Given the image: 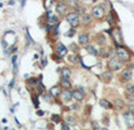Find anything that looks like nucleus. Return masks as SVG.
Segmentation results:
<instances>
[{
  "instance_id": "1",
  "label": "nucleus",
  "mask_w": 134,
  "mask_h": 130,
  "mask_svg": "<svg viewBox=\"0 0 134 130\" xmlns=\"http://www.w3.org/2000/svg\"><path fill=\"white\" fill-rule=\"evenodd\" d=\"M65 20L69 25L71 26L72 28H77L80 23V18H79V14L77 12H70L65 15Z\"/></svg>"
},
{
  "instance_id": "2",
  "label": "nucleus",
  "mask_w": 134,
  "mask_h": 130,
  "mask_svg": "<svg viewBox=\"0 0 134 130\" xmlns=\"http://www.w3.org/2000/svg\"><path fill=\"white\" fill-rule=\"evenodd\" d=\"M117 56L121 62H128L131 59V53L127 49H125L124 46H117Z\"/></svg>"
},
{
  "instance_id": "3",
  "label": "nucleus",
  "mask_w": 134,
  "mask_h": 130,
  "mask_svg": "<svg viewBox=\"0 0 134 130\" xmlns=\"http://www.w3.org/2000/svg\"><path fill=\"white\" fill-rule=\"evenodd\" d=\"M69 6L66 5V2L64 1H58L56 2V12L59 16H65L68 14Z\"/></svg>"
},
{
  "instance_id": "4",
  "label": "nucleus",
  "mask_w": 134,
  "mask_h": 130,
  "mask_svg": "<svg viewBox=\"0 0 134 130\" xmlns=\"http://www.w3.org/2000/svg\"><path fill=\"white\" fill-rule=\"evenodd\" d=\"M107 67L110 71H118V70L121 69V60L119 58H112V59L108 60Z\"/></svg>"
},
{
  "instance_id": "5",
  "label": "nucleus",
  "mask_w": 134,
  "mask_h": 130,
  "mask_svg": "<svg viewBox=\"0 0 134 130\" xmlns=\"http://www.w3.org/2000/svg\"><path fill=\"white\" fill-rule=\"evenodd\" d=\"M91 14L96 19H103L104 15H105V9H104L103 6H94L91 9Z\"/></svg>"
},
{
  "instance_id": "6",
  "label": "nucleus",
  "mask_w": 134,
  "mask_h": 130,
  "mask_svg": "<svg viewBox=\"0 0 134 130\" xmlns=\"http://www.w3.org/2000/svg\"><path fill=\"white\" fill-rule=\"evenodd\" d=\"M124 120L128 128L134 127V113L133 111H126V113H124Z\"/></svg>"
},
{
  "instance_id": "7",
  "label": "nucleus",
  "mask_w": 134,
  "mask_h": 130,
  "mask_svg": "<svg viewBox=\"0 0 134 130\" xmlns=\"http://www.w3.org/2000/svg\"><path fill=\"white\" fill-rule=\"evenodd\" d=\"M55 50H56V52L58 53V55H61L62 57H64V56L68 53V48H66L63 43H61V42H57L56 43V45H55Z\"/></svg>"
},
{
  "instance_id": "8",
  "label": "nucleus",
  "mask_w": 134,
  "mask_h": 130,
  "mask_svg": "<svg viewBox=\"0 0 134 130\" xmlns=\"http://www.w3.org/2000/svg\"><path fill=\"white\" fill-rule=\"evenodd\" d=\"M61 98H62V101L65 102V103L70 102L71 100L73 99V96H72V91H70V88H69V90H64L63 92H62V94H61Z\"/></svg>"
},
{
  "instance_id": "9",
  "label": "nucleus",
  "mask_w": 134,
  "mask_h": 130,
  "mask_svg": "<svg viewBox=\"0 0 134 130\" xmlns=\"http://www.w3.org/2000/svg\"><path fill=\"white\" fill-rule=\"evenodd\" d=\"M62 92H63V91H62V86H61V85L53 86V87L49 90V93L53 95V96L55 98V99H57V98H59V96H61Z\"/></svg>"
},
{
  "instance_id": "10",
  "label": "nucleus",
  "mask_w": 134,
  "mask_h": 130,
  "mask_svg": "<svg viewBox=\"0 0 134 130\" xmlns=\"http://www.w3.org/2000/svg\"><path fill=\"white\" fill-rule=\"evenodd\" d=\"M89 34H86V32H80L79 36H78V43L80 44V45H86L87 43H89Z\"/></svg>"
},
{
  "instance_id": "11",
  "label": "nucleus",
  "mask_w": 134,
  "mask_h": 130,
  "mask_svg": "<svg viewBox=\"0 0 134 130\" xmlns=\"http://www.w3.org/2000/svg\"><path fill=\"white\" fill-rule=\"evenodd\" d=\"M59 85H61L64 90H69V88H71L72 84H71V81H70V78H63V77H61Z\"/></svg>"
},
{
  "instance_id": "12",
  "label": "nucleus",
  "mask_w": 134,
  "mask_h": 130,
  "mask_svg": "<svg viewBox=\"0 0 134 130\" xmlns=\"http://www.w3.org/2000/svg\"><path fill=\"white\" fill-rule=\"evenodd\" d=\"M91 14H87V13H83L82 14V19H80V22H82L83 26H89L91 23Z\"/></svg>"
},
{
  "instance_id": "13",
  "label": "nucleus",
  "mask_w": 134,
  "mask_h": 130,
  "mask_svg": "<svg viewBox=\"0 0 134 130\" xmlns=\"http://www.w3.org/2000/svg\"><path fill=\"white\" fill-rule=\"evenodd\" d=\"M72 96L76 101H83L84 100V92H82L79 90H75L72 91Z\"/></svg>"
},
{
  "instance_id": "14",
  "label": "nucleus",
  "mask_w": 134,
  "mask_h": 130,
  "mask_svg": "<svg viewBox=\"0 0 134 130\" xmlns=\"http://www.w3.org/2000/svg\"><path fill=\"white\" fill-rule=\"evenodd\" d=\"M72 72H71V69L68 66H64L63 69H61V77L63 78H70Z\"/></svg>"
},
{
  "instance_id": "15",
  "label": "nucleus",
  "mask_w": 134,
  "mask_h": 130,
  "mask_svg": "<svg viewBox=\"0 0 134 130\" xmlns=\"http://www.w3.org/2000/svg\"><path fill=\"white\" fill-rule=\"evenodd\" d=\"M79 60H80V57L77 53H71V55H69V62L72 63V64H77Z\"/></svg>"
},
{
  "instance_id": "16",
  "label": "nucleus",
  "mask_w": 134,
  "mask_h": 130,
  "mask_svg": "<svg viewBox=\"0 0 134 130\" xmlns=\"http://www.w3.org/2000/svg\"><path fill=\"white\" fill-rule=\"evenodd\" d=\"M99 104H100L103 108H105V109H111V108H112V104H111V102L107 101L106 99H101L100 101H99Z\"/></svg>"
},
{
  "instance_id": "17",
  "label": "nucleus",
  "mask_w": 134,
  "mask_h": 130,
  "mask_svg": "<svg viewBox=\"0 0 134 130\" xmlns=\"http://www.w3.org/2000/svg\"><path fill=\"white\" fill-rule=\"evenodd\" d=\"M121 77L124 79H126V80H129V79L132 78V71L129 69H125L124 71L121 72Z\"/></svg>"
},
{
  "instance_id": "18",
  "label": "nucleus",
  "mask_w": 134,
  "mask_h": 130,
  "mask_svg": "<svg viewBox=\"0 0 134 130\" xmlns=\"http://www.w3.org/2000/svg\"><path fill=\"white\" fill-rule=\"evenodd\" d=\"M86 51L92 56H98V51H97L96 48H94L93 45H91V44H87L86 45Z\"/></svg>"
},
{
  "instance_id": "19",
  "label": "nucleus",
  "mask_w": 134,
  "mask_h": 130,
  "mask_svg": "<svg viewBox=\"0 0 134 130\" xmlns=\"http://www.w3.org/2000/svg\"><path fill=\"white\" fill-rule=\"evenodd\" d=\"M42 98H43V100H44L46 102H48V103H51V102H53V99H55V98L53 96V95L50 94L49 92H48V93H46V92L43 93V94H42Z\"/></svg>"
},
{
  "instance_id": "20",
  "label": "nucleus",
  "mask_w": 134,
  "mask_h": 130,
  "mask_svg": "<svg viewBox=\"0 0 134 130\" xmlns=\"http://www.w3.org/2000/svg\"><path fill=\"white\" fill-rule=\"evenodd\" d=\"M66 5L69 6V8H73L75 9L76 7L79 6V4H78V0H65Z\"/></svg>"
},
{
  "instance_id": "21",
  "label": "nucleus",
  "mask_w": 134,
  "mask_h": 130,
  "mask_svg": "<svg viewBox=\"0 0 134 130\" xmlns=\"http://www.w3.org/2000/svg\"><path fill=\"white\" fill-rule=\"evenodd\" d=\"M101 79H103L105 83H108V81L112 79V73H111L110 71H106V72H104L103 74H101Z\"/></svg>"
},
{
  "instance_id": "22",
  "label": "nucleus",
  "mask_w": 134,
  "mask_h": 130,
  "mask_svg": "<svg viewBox=\"0 0 134 130\" xmlns=\"http://www.w3.org/2000/svg\"><path fill=\"white\" fill-rule=\"evenodd\" d=\"M58 16H59L58 14H57V15H53L51 18H50L49 20H48V23H50L51 26H54V25H56V23H58V22H59Z\"/></svg>"
},
{
  "instance_id": "23",
  "label": "nucleus",
  "mask_w": 134,
  "mask_h": 130,
  "mask_svg": "<svg viewBox=\"0 0 134 130\" xmlns=\"http://www.w3.org/2000/svg\"><path fill=\"white\" fill-rule=\"evenodd\" d=\"M27 84L31 86H38L40 84V81H38L36 78H27Z\"/></svg>"
},
{
  "instance_id": "24",
  "label": "nucleus",
  "mask_w": 134,
  "mask_h": 130,
  "mask_svg": "<svg viewBox=\"0 0 134 130\" xmlns=\"http://www.w3.org/2000/svg\"><path fill=\"white\" fill-rule=\"evenodd\" d=\"M64 122H66L69 125H75L76 123H77V121H76V117H73V116H68V117H65V121Z\"/></svg>"
},
{
  "instance_id": "25",
  "label": "nucleus",
  "mask_w": 134,
  "mask_h": 130,
  "mask_svg": "<svg viewBox=\"0 0 134 130\" xmlns=\"http://www.w3.org/2000/svg\"><path fill=\"white\" fill-rule=\"evenodd\" d=\"M55 0H43V6H44L46 9H50L51 6L54 5Z\"/></svg>"
},
{
  "instance_id": "26",
  "label": "nucleus",
  "mask_w": 134,
  "mask_h": 130,
  "mask_svg": "<svg viewBox=\"0 0 134 130\" xmlns=\"http://www.w3.org/2000/svg\"><path fill=\"white\" fill-rule=\"evenodd\" d=\"M44 92H46L44 85H43V83H42V81H41V83L38 85V94H41V95H42Z\"/></svg>"
},
{
  "instance_id": "27",
  "label": "nucleus",
  "mask_w": 134,
  "mask_h": 130,
  "mask_svg": "<svg viewBox=\"0 0 134 130\" xmlns=\"http://www.w3.org/2000/svg\"><path fill=\"white\" fill-rule=\"evenodd\" d=\"M61 120H62V116L58 115V114H54V115L51 116V121L54 123H59L61 122Z\"/></svg>"
},
{
  "instance_id": "28",
  "label": "nucleus",
  "mask_w": 134,
  "mask_h": 130,
  "mask_svg": "<svg viewBox=\"0 0 134 130\" xmlns=\"http://www.w3.org/2000/svg\"><path fill=\"white\" fill-rule=\"evenodd\" d=\"M126 92L127 93H133L134 94V84L132 83H128L126 85Z\"/></svg>"
},
{
  "instance_id": "29",
  "label": "nucleus",
  "mask_w": 134,
  "mask_h": 130,
  "mask_svg": "<svg viewBox=\"0 0 134 130\" xmlns=\"http://www.w3.org/2000/svg\"><path fill=\"white\" fill-rule=\"evenodd\" d=\"M58 28H59V22L53 26L51 32H53V35H54V36H57V35H58Z\"/></svg>"
},
{
  "instance_id": "30",
  "label": "nucleus",
  "mask_w": 134,
  "mask_h": 130,
  "mask_svg": "<svg viewBox=\"0 0 134 130\" xmlns=\"http://www.w3.org/2000/svg\"><path fill=\"white\" fill-rule=\"evenodd\" d=\"M75 34H76V28H72V27H71L70 29H69L68 31L65 32V37H72Z\"/></svg>"
},
{
  "instance_id": "31",
  "label": "nucleus",
  "mask_w": 134,
  "mask_h": 130,
  "mask_svg": "<svg viewBox=\"0 0 134 130\" xmlns=\"http://www.w3.org/2000/svg\"><path fill=\"white\" fill-rule=\"evenodd\" d=\"M97 41H98V43H100L101 45H103V44H105V42H106L105 36H104V35H98V37H97Z\"/></svg>"
},
{
  "instance_id": "32",
  "label": "nucleus",
  "mask_w": 134,
  "mask_h": 130,
  "mask_svg": "<svg viewBox=\"0 0 134 130\" xmlns=\"http://www.w3.org/2000/svg\"><path fill=\"white\" fill-rule=\"evenodd\" d=\"M51 58H53L54 60H56V62H61L62 58H63V57H62L61 55H58V53L56 52V55H53V56H51Z\"/></svg>"
},
{
  "instance_id": "33",
  "label": "nucleus",
  "mask_w": 134,
  "mask_h": 130,
  "mask_svg": "<svg viewBox=\"0 0 134 130\" xmlns=\"http://www.w3.org/2000/svg\"><path fill=\"white\" fill-rule=\"evenodd\" d=\"M115 106H117L118 108H122V107H124V102H122V100L121 99L115 100Z\"/></svg>"
},
{
  "instance_id": "34",
  "label": "nucleus",
  "mask_w": 134,
  "mask_h": 130,
  "mask_svg": "<svg viewBox=\"0 0 134 130\" xmlns=\"http://www.w3.org/2000/svg\"><path fill=\"white\" fill-rule=\"evenodd\" d=\"M17 59H18V56L14 55L12 58V63H13V67H14V72L17 71Z\"/></svg>"
},
{
  "instance_id": "35",
  "label": "nucleus",
  "mask_w": 134,
  "mask_h": 130,
  "mask_svg": "<svg viewBox=\"0 0 134 130\" xmlns=\"http://www.w3.org/2000/svg\"><path fill=\"white\" fill-rule=\"evenodd\" d=\"M17 50H18V46H17V45H12V46H11V48L7 50V53L10 55V53L14 52V51H17Z\"/></svg>"
},
{
  "instance_id": "36",
  "label": "nucleus",
  "mask_w": 134,
  "mask_h": 130,
  "mask_svg": "<svg viewBox=\"0 0 134 130\" xmlns=\"http://www.w3.org/2000/svg\"><path fill=\"white\" fill-rule=\"evenodd\" d=\"M107 22L108 23H110V25L111 26H114L115 25V21H114V19H113V16H108V18H107Z\"/></svg>"
},
{
  "instance_id": "37",
  "label": "nucleus",
  "mask_w": 134,
  "mask_h": 130,
  "mask_svg": "<svg viewBox=\"0 0 134 130\" xmlns=\"http://www.w3.org/2000/svg\"><path fill=\"white\" fill-rule=\"evenodd\" d=\"M39 95V94H38ZM38 95H35V96H33V102H34V106L38 108L39 107V99H38Z\"/></svg>"
},
{
  "instance_id": "38",
  "label": "nucleus",
  "mask_w": 134,
  "mask_h": 130,
  "mask_svg": "<svg viewBox=\"0 0 134 130\" xmlns=\"http://www.w3.org/2000/svg\"><path fill=\"white\" fill-rule=\"evenodd\" d=\"M75 11L77 12L78 14H83V13H84V8H83V7H80V6L76 7V8H75Z\"/></svg>"
},
{
  "instance_id": "39",
  "label": "nucleus",
  "mask_w": 134,
  "mask_h": 130,
  "mask_svg": "<svg viewBox=\"0 0 134 130\" xmlns=\"http://www.w3.org/2000/svg\"><path fill=\"white\" fill-rule=\"evenodd\" d=\"M62 129H64V130H69V129H70V125H69L66 122H64V123H62Z\"/></svg>"
},
{
  "instance_id": "40",
  "label": "nucleus",
  "mask_w": 134,
  "mask_h": 130,
  "mask_svg": "<svg viewBox=\"0 0 134 130\" xmlns=\"http://www.w3.org/2000/svg\"><path fill=\"white\" fill-rule=\"evenodd\" d=\"M71 49H72V50H75V51H78V46L76 45L75 43H72V44H71Z\"/></svg>"
},
{
  "instance_id": "41",
  "label": "nucleus",
  "mask_w": 134,
  "mask_h": 130,
  "mask_svg": "<svg viewBox=\"0 0 134 130\" xmlns=\"http://www.w3.org/2000/svg\"><path fill=\"white\" fill-rule=\"evenodd\" d=\"M91 125H92V127L94 128V129H99V125L97 124L96 122H92V123H91Z\"/></svg>"
},
{
  "instance_id": "42",
  "label": "nucleus",
  "mask_w": 134,
  "mask_h": 130,
  "mask_svg": "<svg viewBox=\"0 0 134 130\" xmlns=\"http://www.w3.org/2000/svg\"><path fill=\"white\" fill-rule=\"evenodd\" d=\"M38 115L39 116H43V115H44V111H43V110H38Z\"/></svg>"
},
{
  "instance_id": "43",
  "label": "nucleus",
  "mask_w": 134,
  "mask_h": 130,
  "mask_svg": "<svg viewBox=\"0 0 134 130\" xmlns=\"http://www.w3.org/2000/svg\"><path fill=\"white\" fill-rule=\"evenodd\" d=\"M46 65H47V60H46V59H42V67H44Z\"/></svg>"
},
{
  "instance_id": "44",
  "label": "nucleus",
  "mask_w": 134,
  "mask_h": 130,
  "mask_svg": "<svg viewBox=\"0 0 134 130\" xmlns=\"http://www.w3.org/2000/svg\"><path fill=\"white\" fill-rule=\"evenodd\" d=\"M77 108H78V106H76V104H75V106L71 107V109H72V110H73V109H77Z\"/></svg>"
},
{
  "instance_id": "45",
  "label": "nucleus",
  "mask_w": 134,
  "mask_h": 130,
  "mask_svg": "<svg viewBox=\"0 0 134 130\" xmlns=\"http://www.w3.org/2000/svg\"><path fill=\"white\" fill-rule=\"evenodd\" d=\"M38 58H39V55L38 53H35V55H34V59H38Z\"/></svg>"
},
{
  "instance_id": "46",
  "label": "nucleus",
  "mask_w": 134,
  "mask_h": 130,
  "mask_svg": "<svg viewBox=\"0 0 134 130\" xmlns=\"http://www.w3.org/2000/svg\"><path fill=\"white\" fill-rule=\"evenodd\" d=\"M56 2H58V1H65V0H55Z\"/></svg>"
}]
</instances>
